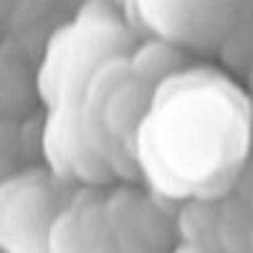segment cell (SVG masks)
<instances>
[{"mask_svg": "<svg viewBox=\"0 0 253 253\" xmlns=\"http://www.w3.org/2000/svg\"><path fill=\"white\" fill-rule=\"evenodd\" d=\"M126 31L104 8L89 5L71 26L58 31L41 66L38 89L48 114L79 117V104L91 74L114 53H126Z\"/></svg>", "mask_w": 253, "mask_h": 253, "instance_id": "6da1fadb", "label": "cell"}, {"mask_svg": "<svg viewBox=\"0 0 253 253\" xmlns=\"http://www.w3.org/2000/svg\"><path fill=\"white\" fill-rule=\"evenodd\" d=\"M63 205L41 172L0 185V246L8 253H48V228Z\"/></svg>", "mask_w": 253, "mask_h": 253, "instance_id": "7a4b0ae2", "label": "cell"}, {"mask_svg": "<svg viewBox=\"0 0 253 253\" xmlns=\"http://www.w3.org/2000/svg\"><path fill=\"white\" fill-rule=\"evenodd\" d=\"M238 0H132L139 18L167 43L205 46L230 23Z\"/></svg>", "mask_w": 253, "mask_h": 253, "instance_id": "3957f363", "label": "cell"}, {"mask_svg": "<svg viewBox=\"0 0 253 253\" xmlns=\"http://www.w3.org/2000/svg\"><path fill=\"white\" fill-rule=\"evenodd\" d=\"M48 253H114L104 200L84 193L63 205L48 228Z\"/></svg>", "mask_w": 253, "mask_h": 253, "instance_id": "277c9868", "label": "cell"}, {"mask_svg": "<svg viewBox=\"0 0 253 253\" xmlns=\"http://www.w3.org/2000/svg\"><path fill=\"white\" fill-rule=\"evenodd\" d=\"M182 53L175 43H167V41H150V43H142L139 48L129 51V69L132 74L144 81L147 86L160 89L162 84L180 74L182 69Z\"/></svg>", "mask_w": 253, "mask_h": 253, "instance_id": "5b68a950", "label": "cell"}, {"mask_svg": "<svg viewBox=\"0 0 253 253\" xmlns=\"http://www.w3.org/2000/svg\"><path fill=\"white\" fill-rule=\"evenodd\" d=\"M175 253H210V251L200 243H182V246L175 248Z\"/></svg>", "mask_w": 253, "mask_h": 253, "instance_id": "8992f818", "label": "cell"}, {"mask_svg": "<svg viewBox=\"0 0 253 253\" xmlns=\"http://www.w3.org/2000/svg\"><path fill=\"white\" fill-rule=\"evenodd\" d=\"M119 3H124V5H132V0H119Z\"/></svg>", "mask_w": 253, "mask_h": 253, "instance_id": "52a82bcc", "label": "cell"}]
</instances>
